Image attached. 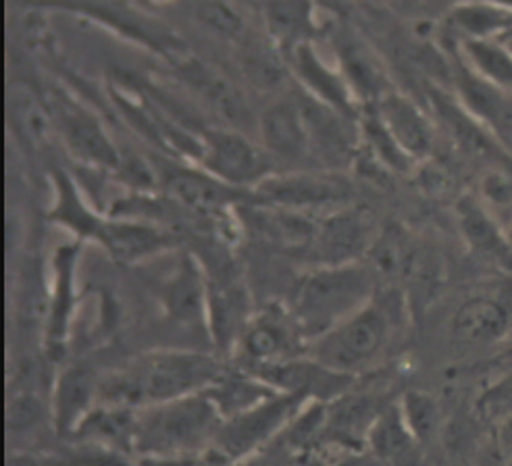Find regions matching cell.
Listing matches in <instances>:
<instances>
[{"mask_svg":"<svg viewBox=\"0 0 512 466\" xmlns=\"http://www.w3.org/2000/svg\"><path fill=\"white\" fill-rule=\"evenodd\" d=\"M227 360L213 350L155 348L125 365L102 371L100 406L142 410L167 400L204 392L221 375Z\"/></svg>","mask_w":512,"mask_h":466,"instance_id":"1","label":"cell"},{"mask_svg":"<svg viewBox=\"0 0 512 466\" xmlns=\"http://www.w3.org/2000/svg\"><path fill=\"white\" fill-rule=\"evenodd\" d=\"M50 186L53 202L46 219L69 231L71 240L96 244L119 265H140L177 246L173 233L159 225L102 211L82 192L80 181L61 167L50 169Z\"/></svg>","mask_w":512,"mask_h":466,"instance_id":"2","label":"cell"},{"mask_svg":"<svg viewBox=\"0 0 512 466\" xmlns=\"http://www.w3.org/2000/svg\"><path fill=\"white\" fill-rule=\"evenodd\" d=\"M411 304L404 290L379 286L377 294L354 315L309 344V356L338 373L361 379L388 367L398 346Z\"/></svg>","mask_w":512,"mask_h":466,"instance_id":"3","label":"cell"},{"mask_svg":"<svg viewBox=\"0 0 512 466\" xmlns=\"http://www.w3.org/2000/svg\"><path fill=\"white\" fill-rule=\"evenodd\" d=\"M379 279L367 261L309 267L286 300L309 342L361 310L379 290Z\"/></svg>","mask_w":512,"mask_h":466,"instance_id":"4","label":"cell"},{"mask_svg":"<svg viewBox=\"0 0 512 466\" xmlns=\"http://www.w3.org/2000/svg\"><path fill=\"white\" fill-rule=\"evenodd\" d=\"M223 419L204 392L138 412V456H202L213 448Z\"/></svg>","mask_w":512,"mask_h":466,"instance_id":"5","label":"cell"},{"mask_svg":"<svg viewBox=\"0 0 512 466\" xmlns=\"http://www.w3.org/2000/svg\"><path fill=\"white\" fill-rule=\"evenodd\" d=\"M512 329V275L458 300L446 321V342L458 354H496ZM488 356V358H490Z\"/></svg>","mask_w":512,"mask_h":466,"instance_id":"6","label":"cell"},{"mask_svg":"<svg viewBox=\"0 0 512 466\" xmlns=\"http://www.w3.org/2000/svg\"><path fill=\"white\" fill-rule=\"evenodd\" d=\"M309 404L313 402L302 396L277 392L236 417L223 419L211 450L229 460L248 462L267 450Z\"/></svg>","mask_w":512,"mask_h":466,"instance_id":"7","label":"cell"},{"mask_svg":"<svg viewBox=\"0 0 512 466\" xmlns=\"http://www.w3.org/2000/svg\"><path fill=\"white\" fill-rule=\"evenodd\" d=\"M309 338L286 302H269L248 319L229 362L256 371L309 354Z\"/></svg>","mask_w":512,"mask_h":466,"instance_id":"8","label":"cell"},{"mask_svg":"<svg viewBox=\"0 0 512 466\" xmlns=\"http://www.w3.org/2000/svg\"><path fill=\"white\" fill-rule=\"evenodd\" d=\"M196 165L221 179L223 184L248 192H254L265 179L279 171L261 142L250 140L234 127L200 129Z\"/></svg>","mask_w":512,"mask_h":466,"instance_id":"9","label":"cell"},{"mask_svg":"<svg viewBox=\"0 0 512 466\" xmlns=\"http://www.w3.org/2000/svg\"><path fill=\"white\" fill-rule=\"evenodd\" d=\"M207 275L209 304V340L215 354L229 360L240 335L252 317L248 283L244 271L232 261V256L213 254L211 263L200 261Z\"/></svg>","mask_w":512,"mask_h":466,"instance_id":"10","label":"cell"},{"mask_svg":"<svg viewBox=\"0 0 512 466\" xmlns=\"http://www.w3.org/2000/svg\"><path fill=\"white\" fill-rule=\"evenodd\" d=\"M86 244L69 240L50 256L48 296L44 310V354L61 360L67 352L71 331L80 308V263Z\"/></svg>","mask_w":512,"mask_h":466,"instance_id":"11","label":"cell"},{"mask_svg":"<svg viewBox=\"0 0 512 466\" xmlns=\"http://www.w3.org/2000/svg\"><path fill=\"white\" fill-rule=\"evenodd\" d=\"M354 186L336 171H277L254 190V202L327 215L348 209Z\"/></svg>","mask_w":512,"mask_h":466,"instance_id":"12","label":"cell"},{"mask_svg":"<svg viewBox=\"0 0 512 466\" xmlns=\"http://www.w3.org/2000/svg\"><path fill=\"white\" fill-rule=\"evenodd\" d=\"M50 115L75 163L111 175L119 171L123 161L121 150L107 134L105 125L80 100L55 90L50 94Z\"/></svg>","mask_w":512,"mask_h":466,"instance_id":"13","label":"cell"},{"mask_svg":"<svg viewBox=\"0 0 512 466\" xmlns=\"http://www.w3.org/2000/svg\"><path fill=\"white\" fill-rule=\"evenodd\" d=\"M163 319L182 331H196L209 344V304H207V275L200 258L184 252L179 261L161 279L157 290ZM213 350V348H211Z\"/></svg>","mask_w":512,"mask_h":466,"instance_id":"14","label":"cell"},{"mask_svg":"<svg viewBox=\"0 0 512 466\" xmlns=\"http://www.w3.org/2000/svg\"><path fill=\"white\" fill-rule=\"evenodd\" d=\"M452 50L454 59L450 63V80L456 100L498 142L512 150V92L485 80L463 61L456 48Z\"/></svg>","mask_w":512,"mask_h":466,"instance_id":"15","label":"cell"},{"mask_svg":"<svg viewBox=\"0 0 512 466\" xmlns=\"http://www.w3.org/2000/svg\"><path fill=\"white\" fill-rule=\"evenodd\" d=\"M377 233L371 219L356 209H342L321 215L317 238L302 261L309 267L346 265L365 261Z\"/></svg>","mask_w":512,"mask_h":466,"instance_id":"16","label":"cell"},{"mask_svg":"<svg viewBox=\"0 0 512 466\" xmlns=\"http://www.w3.org/2000/svg\"><path fill=\"white\" fill-rule=\"evenodd\" d=\"M286 59L294 80L306 96L344 117L358 119L361 107H358L340 65L336 61L329 63L315 42L298 46Z\"/></svg>","mask_w":512,"mask_h":466,"instance_id":"17","label":"cell"},{"mask_svg":"<svg viewBox=\"0 0 512 466\" xmlns=\"http://www.w3.org/2000/svg\"><path fill=\"white\" fill-rule=\"evenodd\" d=\"M250 373L261 377L265 383L273 387V390L281 394L302 396L309 402H321V404L334 402L358 381L356 377L338 373L334 369L321 365V362H317L309 354L279 362V365L256 369Z\"/></svg>","mask_w":512,"mask_h":466,"instance_id":"18","label":"cell"},{"mask_svg":"<svg viewBox=\"0 0 512 466\" xmlns=\"http://www.w3.org/2000/svg\"><path fill=\"white\" fill-rule=\"evenodd\" d=\"M458 231L479 261L512 275V240L506 225L483 204L479 196L467 194L456 202Z\"/></svg>","mask_w":512,"mask_h":466,"instance_id":"19","label":"cell"},{"mask_svg":"<svg viewBox=\"0 0 512 466\" xmlns=\"http://www.w3.org/2000/svg\"><path fill=\"white\" fill-rule=\"evenodd\" d=\"M261 146L279 165H294L311 157V136L300 100L277 98L256 119Z\"/></svg>","mask_w":512,"mask_h":466,"instance_id":"20","label":"cell"},{"mask_svg":"<svg viewBox=\"0 0 512 466\" xmlns=\"http://www.w3.org/2000/svg\"><path fill=\"white\" fill-rule=\"evenodd\" d=\"M100 375L102 371L94 369L86 360L71 362L57 373L50 408H53L59 439H67L96 406Z\"/></svg>","mask_w":512,"mask_h":466,"instance_id":"21","label":"cell"},{"mask_svg":"<svg viewBox=\"0 0 512 466\" xmlns=\"http://www.w3.org/2000/svg\"><path fill=\"white\" fill-rule=\"evenodd\" d=\"M373 107L408 159L419 163L431 157L435 148V127L411 96L392 90Z\"/></svg>","mask_w":512,"mask_h":466,"instance_id":"22","label":"cell"},{"mask_svg":"<svg viewBox=\"0 0 512 466\" xmlns=\"http://www.w3.org/2000/svg\"><path fill=\"white\" fill-rule=\"evenodd\" d=\"M175 69L184 86L190 88V92L225 123L236 129L252 121V115L238 88L221 71L213 69V65L196 57H184L177 59Z\"/></svg>","mask_w":512,"mask_h":466,"instance_id":"23","label":"cell"},{"mask_svg":"<svg viewBox=\"0 0 512 466\" xmlns=\"http://www.w3.org/2000/svg\"><path fill=\"white\" fill-rule=\"evenodd\" d=\"M365 448L379 460L381 466H431V460L408 427L398 400L383 408L371 425Z\"/></svg>","mask_w":512,"mask_h":466,"instance_id":"24","label":"cell"},{"mask_svg":"<svg viewBox=\"0 0 512 466\" xmlns=\"http://www.w3.org/2000/svg\"><path fill=\"white\" fill-rule=\"evenodd\" d=\"M334 48L336 63L340 65L358 107L375 105L379 98L394 90L386 67L379 61L375 50L363 40H358L352 34H342L338 36Z\"/></svg>","mask_w":512,"mask_h":466,"instance_id":"25","label":"cell"},{"mask_svg":"<svg viewBox=\"0 0 512 466\" xmlns=\"http://www.w3.org/2000/svg\"><path fill=\"white\" fill-rule=\"evenodd\" d=\"M261 11L269 42L286 57L298 46L313 44L319 36L315 0H265Z\"/></svg>","mask_w":512,"mask_h":466,"instance_id":"26","label":"cell"},{"mask_svg":"<svg viewBox=\"0 0 512 466\" xmlns=\"http://www.w3.org/2000/svg\"><path fill=\"white\" fill-rule=\"evenodd\" d=\"M138 412L140 410L96 404L67 439L102 446L136 460Z\"/></svg>","mask_w":512,"mask_h":466,"instance_id":"27","label":"cell"},{"mask_svg":"<svg viewBox=\"0 0 512 466\" xmlns=\"http://www.w3.org/2000/svg\"><path fill=\"white\" fill-rule=\"evenodd\" d=\"M5 466H136V460L102 446L57 439L40 450L9 452Z\"/></svg>","mask_w":512,"mask_h":466,"instance_id":"28","label":"cell"},{"mask_svg":"<svg viewBox=\"0 0 512 466\" xmlns=\"http://www.w3.org/2000/svg\"><path fill=\"white\" fill-rule=\"evenodd\" d=\"M204 394L209 396L221 419H229L277 394V390L261 377L227 360L221 375L204 390Z\"/></svg>","mask_w":512,"mask_h":466,"instance_id":"29","label":"cell"},{"mask_svg":"<svg viewBox=\"0 0 512 466\" xmlns=\"http://www.w3.org/2000/svg\"><path fill=\"white\" fill-rule=\"evenodd\" d=\"M398 404L408 427L417 435L429 460H433L435 452H438L442 444V437L450 419L446 406L438 396H433L425 390H417V387L404 390L398 398Z\"/></svg>","mask_w":512,"mask_h":466,"instance_id":"30","label":"cell"},{"mask_svg":"<svg viewBox=\"0 0 512 466\" xmlns=\"http://www.w3.org/2000/svg\"><path fill=\"white\" fill-rule=\"evenodd\" d=\"M450 23L460 40H504L512 28V11L483 0H463L452 5Z\"/></svg>","mask_w":512,"mask_h":466,"instance_id":"31","label":"cell"},{"mask_svg":"<svg viewBox=\"0 0 512 466\" xmlns=\"http://www.w3.org/2000/svg\"><path fill=\"white\" fill-rule=\"evenodd\" d=\"M240 65L246 82L256 90L275 92L286 84L288 59L273 42L244 44L240 50Z\"/></svg>","mask_w":512,"mask_h":466,"instance_id":"32","label":"cell"},{"mask_svg":"<svg viewBox=\"0 0 512 466\" xmlns=\"http://www.w3.org/2000/svg\"><path fill=\"white\" fill-rule=\"evenodd\" d=\"M458 55L485 80L512 92V53L500 40H460Z\"/></svg>","mask_w":512,"mask_h":466,"instance_id":"33","label":"cell"},{"mask_svg":"<svg viewBox=\"0 0 512 466\" xmlns=\"http://www.w3.org/2000/svg\"><path fill=\"white\" fill-rule=\"evenodd\" d=\"M473 410L490 429L512 419V367L492 373V379L475 396Z\"/></svg>","mask_w":512,"mask_h":466,"instance_id":"34","label":"cell"},{"mask_svg":"<svg viewBox=\"0 0 512 466\" xmlns=\"http://www.w3.org/2000/svg\"><path fill=\"white\" fill-rule=\"evenodd\" d=\"M200 19L213 28L217 34L225 36L227 40H238L242 38V23L238 19V15L221 5V3H207L200 9Z\"/></svg>","mask_w":512,"mask_h":466,"instance_id":"35","label":"cell"},{"mask_svg":"<svg viewBox=\"0 0 512 466\" xmlns=\"http://www.w3.org/2000/svg\"><path fill=\"white\" fill-rule=\"evenodd\" d=\"M329 466H381L367 448H348L336 452H323Z\"/></svg>","mask_w":512,"mask_h":466,"instance_id":"36","label":"cell"},{"mask_svg":"<svg viewBox=\"0 0 512 466\" xmlns=\"http://www.w3.org/2000/svg\"><path fill=\"white\" fill-rule=\"evenodd\" d=\"M136 466H200V456H138Z\"/></svg>","mask_w":512,"mask_h":466,"instance_id":"37","label":"cell"},{"mask_svg":"<svg viewBox=\"0 0 512 466\" xmlns=\"http://www.w3.org/2000/svg\"><path fill=\"white\" fill-rule=\"evenodd\" d=\"M473 466H508L506 458L500 454V450H498V446L494 442V433L488 439V444H485L483 450L479 452V456H477Z\"/></svg>","mask_w":512,"mask_h":466,"instance_id":"38","label":"cell"},{"mask_svg":"<svg viewBox=\"0 0 512 466\" xmlns=\"http://www.w3.org/2000/svg\"><path fill=\"white\" fill-rule=\"evenodd\" d=\"M381 3H388L396 9L402 11H413V13H421V11H431L438 7L442 0H381Z\"/></svg>","mask_w":512,"mask_h":466,"instance_id":"39","label":"cell"},{"mask_svg":"<svg viewBox=\"0 0 512 466\" xmlns=\"http://www.w3.org/2000/svg\"><path fill=\"white\" fill-rule=\"evenodd\" d=\"M200 466H246L244 462H236V460H229L225 456H221L215 450H207L200 456Z\"/></svg>","mask_w":512,"mask_h":466,"instance_id":"40","label":"cell"},{"mask_svg":"<svg viewBox=\"0 0 512 466\" xmlns=\"http://www.w3.org/2000/svg\"><path fill=\"white\" fill-rule=\"evenodd\" d=\"M317 5H321V7H325V9H329V11H346L348 9V5H350V0H315Z\"/></svg>","mask_w":512,"mask_h":466,"instance_id":"41","label":"cell"},{"mask_svg":"<svg viewBox=\"0 0 512 466\" xmlns=\"http://www.w3.org/2000/svg\"><path fill=\"white\" fill-rule=\"evenodd\" d=\"M483 3H490V5L502 7L506 11H512V0H483Z\"/></svg>","mask_w":512,"mask_h":466,"instance_id":"42","label":"cell"},{"mask_svg":"<svg viewBox=\"0 0 512 466\" xmlns=\"http://www.w3.org/2000/svg\"><path fill=\"white\" fill-rule=\"evenodd\" d=\"M435 466H473V464H467V462H440Z\"/></svg>","mask_w":512,"mask_h":466,"instance_id":"43","label":"cell"},{"mask_svg":"<svg viewBox=\"0 0 512 466\" xmlns=\"http://www.w3.org/2000/svg\"><path fill=\"white\" fill-rule=\"evenodd\" d=\"M500 42H504V44H506V48H508L510 53H512V38H506V40H500Z\"/></svg>","mask_w":512,"mask_h":466,"instance_id":"44","label":"cell"},{"mask_svg":"<svg viewBox=\"0 0 512 466\" xmlns=\"http://www.w3.org/2000/svg\"><path fill=\"white\" fill-rule=\"evenodd\" d=\"M506 231H508V238L512 240V221L506 225Z\"/></svg>","mask_w":512,"mask_h":466,"instance_id":"45","label":"cell"},{"mask_svg":"<svg viewBox=\"0 0 512 466\" xmlns=\"http://www.w3.org/2000/svg\"><path fill=\"white\" fill-rule=\"evenodd\" d=\"M506 462H508V466H512V458H508V460H506Z\"/></svg>","mask_w":512,"mask_h":466,"instance_id":"46","label":"cell"}]
</instances>
